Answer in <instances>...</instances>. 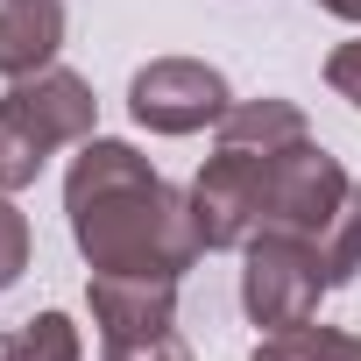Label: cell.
I'll use <instances>...</instances> for the list:
<instances>
[{
	"instance_id": "obj_12",
	"label": "cell",
	"mask_w": 361,
	"mask_h": 361,
	"mask_svg": "<svg viewBox=\"0 0 361 361\" xmlns=\"http://www.w3.org/2000/svg\"><path fill=\"white\" fill-rule=\"evenodd\" d=\"M29 248H36V234H29V213L15 206V192H0V290H15V283H22V269H29Z\"/></svg>"
},
{
	"instance_id": "obj_5",
	"label": "cell",
	"mask_w": 361,
	"mask_h": 361,
	"mask_svg": "<svg viewBox=\"0 0 361 361\" xmlns=\"http://www.w3.org/2000/svg\"><path fill=\"white\" fill-rule=\"evenodd\" d=\"M227 106H234V85L206 57H149L128 78V114L149 135H206L227 121Z\"/></svg>"
},
{
	"instance_id": "obj_2",
	"label": "cell",
	"mask_w": 361,
	"mask_h": 361,
	"mask_svg": "<svg viewBox=\"0 0 361 361\" xmlns=\"http://www.w3.org/2000/svg\"><path fill=\"white\" fill-rule=\"evenodd\" d=\"M262 227H283V234L312 241V255L326 262L333 290L361 276V185L347 177V163L326 156L319 142H290V149L269 156Z\"/></svg>"
},
{
	"instance_id": "obj_16",
	"label": "cell",
	"mask_w": 361,
	"mask_h": 361,
	"mask_svg": "<svg viewBox=\"0 0 361 361\" xmlns=\"http://www.w3.org/2000/svg\"><path fill=\"white\" fill-rule=\"evenodd\" d=\"M0 340H8V333H0Z\"/></svg>"
},
{
	"instance_id": "obj_9",
	"label": "cell",
	"mask_w": 361,
	"mask_h": 361,
	"mask_svg": "<svg viewBox=\"0 0 361 361\" xmlns=\"http://www.w3.org/2000/svg\"><path fill=\"white\" fill-rule=\"evenodd\" d=\"M213 135H220L227 149L276 156V149H290V142H312V121H305V106H298V99L262 92V99H234V106H227V121H220Z\"/></svg>"
},
{
	"instance_id": "obj_14",
	"label": "cell",
	"mask_w": 361,
	"mask_h": 361,
	"mask_svg": "<svg viewBox=\"0 0 361 361\" xmlns=\"http://www.w3.org/2000/svg\"><path fill=\"white\" fill-rule=\"evenodd\" d=\"M326 85H333L347 106H361V36H354V43H340V50L326 57Z\"/></svg>"
},
{
	"instance_id": "obj_15",
	"label": "cell",
	"mask_w": 361,
	"mask_h": 361,
	"mask_svg": "<svg viewBox=\"0 0 361 361\" xmlns=\"http://www.w3.org/2000/svg\"><path fill=\"white\" fill-rule=\"evenodd\" d=\"M312 8H326V15H340V22L361 29V0H312Z\"/></svg>"
},
{
	"instance_id": "obj_1",
	"label": "cell",
	"mask_w": 361,
	"mask_h": 361,
	"mask_svg": "<svg viewBox=\"0 0 361 361\" xmlns=\"http://www.w3.org/2000/svg\"><path fill=\"white\" fill-rule=\"evenodd\" d=\"M64 220L71 241L92 269H121V276H177L206 255L199 220H192V192H177L156 177V163L121 142V135H92L78 142L71 170H64Z\"/></svg>"
},
{
	"instance_id": "obj_10",
	"label": "cell",
	"mask_w": 361,
	"mask_h": 361,
	"mask_svg": "<svg viewBox=\"0 0 361 361\" xmlns=\"http://www.w3.org/2000/svg\"><path fill=\"white\" fill-rule=\"evenodd\" d=\"M248 361H361V333L347 326H283V333H262Z\"/></svg>"
},
{
	"instance_id": "obj_8",
	"label": "cell",
	"mask_w": 361,
	"mask_h": 361,
	"mask_svg": "<svg viewBox=\"0 0 361 361\" xmlns=\"http://www.w3.org/2000/svg\"><path fill=\"white\" fill-rule=\"evenodd\" d=\"M64 50V0H0V78H36Z\"/></svg>"
},
{
	"instance_id": "obj_13",
	"label": "cell",
	"mask_w": 361,
	"mask_h": 361,
	"mask_svg": "<svg viewBox=\"0 0 361 361\" xmlns=\"http://www.w3.org/2000/svg\"><path fill=\"white\" fill-rule=\"evenodd\" d=\"M99 361H192V347L177 326H163V333H142V340H106Z\"/></svg>"
},
{
	"instance_id": "obj_11",
	"label": "cell",
	"mask_w": 361,
	"mask_h": 361,
	"mask_svg": "<svg viewBox=\"0 0 361 361\" xmlns=\"http://www.w3.org/2000/svg\"><path fill=\"white\" fill-rule=\"evenodd\" d=\"M0 361H85V333L71 326V312H36L0 340Z\"/></svg>"
},
{
	"instance_id": "obj_7",
	"label": "cell",
	"mask_w": 361,
	"mask_h": 361,
	"mask_svg": "<svg viewBox=\"0 0 361 361\" xmlns=\"http://www.w3.org/2000/svg\"><path fill=\"white\" fill-rule=\"evenodd\" d=\"M85 305H92L99 340H142V333L177 326V276H121V269H92Z\"/></svg>"
},
{
	"instance_id": "obj_4",
	"label": "cell",
	"mask_w": 361,
	"mask_h": 361,
	"mask_svg": "<svg viewBox=\"0 0 361 361\" xmlns=\"http://www.w3.org/2000/svg\"><path fill=\"white\" fill-rule=\"evenodd\" d=\"M326 262L312 255V241L283 234V227H255L241 241V312L248 326L262 333H283V326H305L319 319V298H326Z\"/></svg>"
},
{
	"instance_id": "obj_6",
	"label": "cell",
	"mask_w": 361,
	"mask_h": 361,
	"mask_svg": "<svg viewBox=\"0 0 361 361\" xmlns=\"http://www.w3.org/2000/svg\"><path fill=\"white\" fill-rule=\"evenodd\" d=\"M192 220H199V241H206V255H220V248H234L241 255V241L262 227V192H269V156H255V149H213L206 163H199V177H192Z\"/></svg>"
},
{
	"instance_id": "obj_3",
	"label": "cell",
	"mask_w": 361,
	"mask_h": 361,
	"mask_svg": "<svg viewBox=\"0 0 361 361\" xmlns=\"http://www.w3.org/2000/svg\"><path fill=\"white\" fill-rule=\"evenodd\" d=\"M92 135H99V99L71 64L15 78L0 92V192H29L57 149H78Z\"/></svg>"
}]
</instances>
